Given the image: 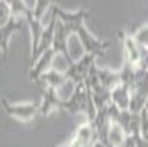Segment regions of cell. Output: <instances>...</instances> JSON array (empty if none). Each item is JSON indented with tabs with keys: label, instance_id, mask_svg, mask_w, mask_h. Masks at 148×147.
Listing matches in <instances>:
<instances>
[{
	"label": "cell",
	"instance_id": "6da1fadb",
	"mask_svg": "<svg viewBox=\"0 0 148 147\" xmlns=\"http://www.w3.org/2000/svg\"><path fill=\"white\" fill-rule=\"evenodd\" d=\"M52 12L58 17L59 21L69 29V32L71 35H77L81 46L84 48L85 54H92V55H96L97 58L106 54L107 48L110 47V43L96 39V37L85 28V19L90 15L89 10L79 8V10H77V11L70 12V11H64L63 8L59 7L58 4H53Z\"/></svg>",
	"mask_w": 148,
	"mask_h": 147
},
{
	"label": "cell",
	"instance_id": "7a4b0ae2",
	"mask_svg": "<svg viewBox=\"0 0 148 147\" xmlns=\"http://www.w3.org/2000/svg\"><path fill=\"white\" fill-rule=\"evenodd\" d=\"M96 58H97L96 55L84 54L78 61H73L70 65H67V68L64 70V74H66L67 80L74 85L85 83L92 66L96 63Z\"/></svg>",
	"mask_w": 148,
	"mask_h": 147
},
{
	"label": "cell",
	"instance_id": "3957f363",
	"mask_svg": "<svg viewBox=\"0 0 148 147\" xmlns=\"http://www.w3.org/2000/svg\"><path fill=\"white\" fill-rule=\"evenodd\" d=\"M1 106L7 116L12 117L22 122H30L38 116V103L26 102V103H11L5 98H1Z\"/></svg>",
	"mask_w": 148,
	"mask_h": 147
},
{
	"label": "cell",
	"instance_id": "277c9868",
	"mask_svg": "<svg viewBox=\"0 0 148 147\" xmlns=\"http://www.w3.org/2000/svg\"><path fill=\"white\" fill-rule=\"evenodd\" d=\"M71 36V33L69 32V29L64 26L62 22L58 19L56 22V28H55V36H53V43H52V50L55 51V54H62L66 59L67 65L73 62L74 59L71 58L70 55V51H69V37Z\"/></svg>",
	"mask_w": 148,
	"mask_h": 147
},
{
	"label": "cell",
	"instance_id": "5b68a950",
	"mask_svg": "<svg viewBox=\"0 0 148 147\" xmlns=\"http://www.w3.org/2000/svg\"><path fill=\"white\" fill-rule=\"evenodd\" d=\"M97 140V135L95 132V128L90 122H84L77 128L74 136L70 139L64 146L66 147H92L93 143Z\"/></svg>",
	"mask_w": 148,
	"mask_h": 147
},
{
	"label": "cell",
	"instance_id": "8992f818",
	"mask_svg": "<svg viewBox=\"0 0 148 147\" xmlns=\"http://www.w3.org/2000/svg\"><path fill=\"white\" fill-rule=\"evenodd\" d=\"M53 110H64V100L59 96V92L53 88L42 89V99L38 107V116L47 117Z\"/></svg>",
	"mask_w": 148,
	"mask_h": 147
},
{
	"label": "cell",
	"instance_id": "52a82bcc",
	"mask_svg": "<svg viewBox=\"0 0 148 147\" xmlns=\"http://www.w3.org/2000/svg\"><path fill=\"white\" fill-rule=\"evenodd\" d=\"M23 22H25V19H22V18L11 17L10 21L5 25L0 26V51L3 54V59H5L8 55V44H10L11 37L15 32L21 30Z\"/></svg>",
	"mask_w": 148,
	"mask_h": 147
},
{
	"label": "cell",
	"instance_id": "ba28073f",
	"mask_svg": "<svg viewBox=\"0 0 148 147\" xmlns=\"http://www.w3.org/2000/svg\"><path fill=\"white\" fill-rule=\"evenodd\" d=\"M56 22H58V17L55 15L52 12V17H51V21L48 22V25L44 28L41 35V39H40V43H38V47H37L36 52L33 55L30 61H32V65L36 62V59L44 54L45 51H48L49 48L52 47V43H53V36H55V28H56Z\"/></svg>",
	"mask_w": 148,
	"mask_h": 147
},
{
	"label": "cell",
	"instance_id": "9c48e42d",
	"mask_svg": "<svg viewBox=\"0 0 148 147\" xmlns=\"http://www.w3.org/2000/svg\"><path fill=\"white\" fill-rule=\"evenodd\" d=\"M55 57H56V54H55V51H53L52 48H49L48 51L41 54V55L36 59V62L32 65L30 72H29V79L32 80V81H36L37 83L38 79L41 77V74H44L47 70L51 69Z\"/></svg>",
	"mask_w": 148,
	"mask_h": 147
},
{
	"label": "cell",
	"instance_id": "30bf717a",
	"mask_svg": "<svg viewBox=\"0 0 148 147\" xmlns=\"http://www.w3.org/2000/svg\"><path fill=\"white\" fill-rule=\"evenodd\" d=\"M37 83H42L48 88H53V89H56V91H60L66 84H69L70 81L67 80L64 72H59L56 69L51 68L44 74H41V77L38 79Z\"/></svg>",
	"mask_w": 148,
	"mask_h": 147
},
{
	"label": "cell",
	"instance_id": "8fae6325",
	"mask_svg": "<svg viewBox=\"0 0 148 147\" xmlns=\"http://www.w3.org/2000/svg\"><path fill=\"white\" fill-rule=\"evenodd\" d=\"M96 73H97V79L101 87L111 91L115 87L121 85V73L119 70H111V69L104 68H97L96 66Z\"/></svg>",
	"mask_w": 148,
	"mask_h": 147
},
{
	"label": "cell",
	"instance_id": "7c38bea8",
	"mask_svg": "<svg viewBox=\"0 0 148 147\" xmlns=\"http://www.w3.org/2000/svg\"><path fill=\"white\" fill-rule=\"evenodd\" d=\"M111 103L115 105L121 110H129L130 105V89L125 85H118L114 89H111Z\"/></svg>",
	"mask_w": 148,
	"mask_h": 147
},
{
	"label": "cell",
	"instance_id": "4fadbf2b",
	"mask_svg": "<svg viewBox=\"0 0 148 147\" xmlns=\"http://www.w3.org/2000/svg\"><path fill=\"white\" fill-rule=\"evenodd\" d=\"M53 1H55V0H36L34 7H32L33 17L41 21L44 14H45V11H47L49 7L53 6Z\"/></svg>",
	"mask_w": 148,
	"mask_h": 147
},
{
	"label": "cell",
	"instance_id": "5bb4252c",
	"mask_svg": "<svg viewBox=\"0 0 148 147\" xmlns=\"http://www.w3.org/2000/svg\"><path fill=\"white\" fill-rule=\"evenodd\" d=\"M11 18V7L5 0H0V26L5 25Z\"/></svg>",
	"mask_w": 148,
	"mask_h": 147
},
{
	"label": "cell",
	"instance_id": "9a60e30c",
	"mask_svg": "<svg viewBox=\"0 0 148 147\" xmlns=\"http://www.w3.org/2000/svg\"><path fill=\"white\" fill-rule=\"evenodd\" d=\"M92 147H107V146H106V144H103L101 142H99V140H96V142L93 143V146H92Z\"/></svg>",
	"mask_w": 148,
	"mask_h": 147
},
{
	"label": "cell",
	"instance_id": "2e32d148",
	"mask_svg": "<svg viewBox=\"0 0 148 147\" xmlns=\"http://www.w3.org/2000/svg\"><path fill=\"white\" fill-rule=\"evenodd\" d=\"M58 147H66V146H64V144H62V146H58Z\"/></svg>",
	"mask_w": 148,
	"mask_h": 147
}]
</instances>
